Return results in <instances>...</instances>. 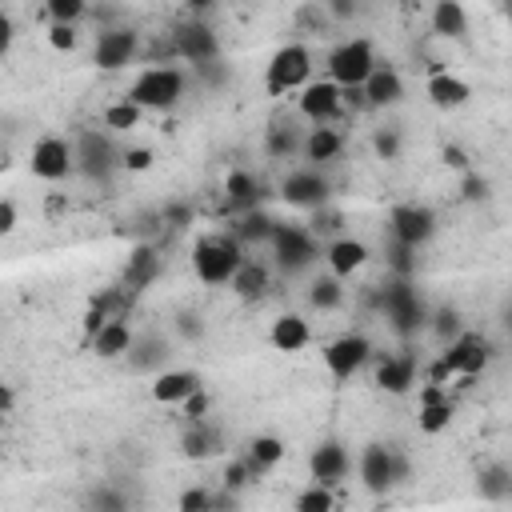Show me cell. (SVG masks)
Here are the masks:
<instances>
[{
  "label": "cell",
  "instance_id": "1",
  "mask_svg": "<svg viewBox=\"0 0 512 512\" xmlns=\"http://www.w3.org/2000/svg\"><path fill=\"white\" fill-rule=\"evenodd\" d=\"M188 88V72L176 64H148L124 92V100H132L140 112H172L180 104Z\"/></svg>",
  "mask_w": 512,
  "mask_h": 512
},
{
  "label": "cell",
  "instance_id": "2",
  "mask_svg": "<svg viewBox=\"0 0 512 512\" xmlns=\"http://www.w3.org/2000/svg\"><path fill=\"white\" fill-rule=\"evenodd\" d=\"M244 244L232 236V232H212V236H200L192 244V272L200 284H232V276L240 272L244 264Z\"/></svg>",
  "mask_w": 512,
  "mask_h": 512
},
{
  "label": "cell",
  "instance_id": "3",
  "mask_svg": "<svg viewBox=\"0 0 512 512\" xmlns=\"http://www.w3.org/2000/svg\"><path fill=\"white\" fill-rule=\"evenodd\" d=\"M376 308H380V316L388 320V328L400 336V340H412L420 328H428V320H432V312L424 308V300H420V292H416V284L412 280H388L384 288H376Z\"/></svg>",
  "mask_w": 512,
  "mask_h": 512
},
{
  "label": "cell",
  "instance_id": "4",
  "mask_svg": "<svg viewBox=\"0 0 512 512\" xmlns=\"http://www.w3.org/2000/svg\"><path fill=\"white\" fill-rule=\"evenodd\" d=\"M324 64H328V80H336L340 88H364L380 60H376L372 40L352 36V40H340V44L328 52Z\"/></svg>",
  "mask_w": 512,
  "mask_h": 512
},
{
  "label": "cell",
  "instance_id": "5",
  "mask_svg": "<svg viewBox=\"0 0 512 512\" xmlns=\"http://www.w3.org/2000/svg\"><path fill=\"white\" fill-rule=\"evenodd\" d=\"M312 84V52L308 44H280L268 60V72H264V88L272 96H288V92H304Z\"/></svg>",
  "mask_w": 512,
  "mask_h": 512
},
{
  "label": "cell",
  "instance_id": "6",
  "mask_svg": "<svg viewBox=\"0 0 512 512\" xmlns=\"http://www.w3.org/2000/svg\"><path fill=\"white\" fill-rule=\"evenodd\" d=\"M140 56V32L128 28V24H104L96 32V44H92V64L100 72H120L128 64H136Z\"/></svg>",
  "mask_w": 512,
  "mask_h": 512
},
{
  "label": "cell",
  "instance_id": "7",
  "mask_svg": "<svg viewBox=\"0 0 512 512\" xmlns=\"http://www.w3.org/2000/svg\"><path fill=\"white\" fill-rule=\"evenodd\" d=\"M28 168L36 180L44 184H60L76 172V144L64 140V136H40L32 144V156H28Z\"/></svg>",
  "mask_w": 512,
  "mask_h": 512
},
{
  "label": "cell",
  "instance_id": "8",
  "mask_svg": "<svg viewBox=\"0 0 512 512\" xmlns=\"http://www.w3.org/2000/svg\"><path fill=\"white\" fill-rule=\"evenodd\" d=\"M272 252H276V264L292 276V272H304L308 264H316V256H320V240H316L304 224H276Z\"/></svg>",
  "mask_w": 512,
  "mask_h": 512
},
{
  "label": "cell",
  "instance_id": "9",
  "mask_svg": "<svg viewBox=\"0 0 512 512\" xmlns=\"http://www.w3.org/2000/svg\"><path fill=\"white\" fill-rule=\"evenodd\" d=\"M172 52H176V60L200 68V64L220 60V36L204 20H184L180 28H172Z\"/></svg>",
  "mask_w": 512,
  "mask_h": 512
},
{
  "label": "cell",
  "instance_id": "10",
  "mask_svg": "<svg viewBox=\"0 0 512 512\" xmlns=\"http://www.w3.org/2000/svg\"><path fill=\"white\" fill-rule=\"evenodd\" d=\"M72 144H76V172H84L88 180H108L120 168V152L112 148V140L104 132L84 128Z\"/></svg>",
  "mask_w": 512,
  "mask_h": 512
},
{
  "label": "cell",
  "instance_id": "11",
  "mask_svg": "<svg viewBox=\"0 0 512 512\" xmlns=\"http://www.w3.org/2000/svg\"><path fill=\"white\" fill-rule=\"evenodd\" d=\"M328 196H332V184H328V176H324L320 168H292V172L284 176V184H280V200H284L288 208H308V212H316V208L328 204Z\"/></svg>",
  "mask_w": 512,
  "mask_h": 512
},
{
  "label": "cell",
  "instance_id": "12",
  "mask_svg": "<svg viewBox=\"0 0 512 512\" xmlns=\"http://www.w3.org/2000/svg\"><path fill=\"white\" fill-rule=\"evenodd\" d=\"M388 236H396L408 248H424L436 236V212L428 204H396L388 212Z\"/></svg>",
  "mask_w": 512,
  "mask_h": 512
},
{
  "label": "cell",
  "instance_id": "13",
  "mask_svg": "<svg viewBox=\"0 0 512 512\" xmlns=\"http://www.w3.org/2000/svg\"><path fill=\"white\" fill-rule=\"evenodd\" d=\"M372 360V344H368V336L364 332H344V336H336L332 344H324V368L332 372V380H352L364 364Z\"/></svg>",
  "mask_w": 512,
  "mask_h": 512
},
{
  "label": "cell",
  "instance_id": "14",
  "mask_svg": "<svg viewBox=\"0 0 512 512\" xmlns=\"http://www.w3.org/2000/svg\"><path fill=\"white\" fill-rule=\"evenodd\" d=\"M160 272H164L160 248H156V244H148V240H140V244H132V248H128V260H124V268H120V288L136 300L144 288H152V284L160 280Z\"/></svg>",
  "mask_w": 512,
  "mask_h": 512
},
{
  "label": "cell",
  "instance_id": "15",
  "mask_svg": "<svg viewBox=\"0 0 512 512\" xmlns=\"http://www.w3.org/2000/svg\"><path fill=\"white\" fill-rule=\"evenodd\" d=\"M296 108H300L304 120H312V128H320V124H328L344 112V88L336 80H312L296 96Z\"/></svg>",
  "mask_w": 512,
  "mask_h": 512
},
{
  "label": "cell",
  "instance_id": "16",
  "mask_svg": "<svg viewBox=\"0 0 512 512\" xmlns=\"http://www.w3.org/2000/svg\"><path fill=\"white\" fill-rule=\"evenodd\" d=\"M356 472H360L364 492H372V496L392 492L396 488V448H388V444H364Z\"/></svg>",
  "mask_w": 512,
  "mask_h": 512
},
{
  "label": "cell",
  "instance_id": "17",
  "mask_svg": "<svg viewBox=\"0 0 512 512\" xmlns=\"http://www.w3.org/2000/svg\"><path fill=\"white\" fill-rule=\"evenodd\" d=\"M416 356L412 348H400V352H388L376 360V388H384L388 396H404L416 388Z\"/></svg>",
  "mask_w": 512,
  "mask_h": 512
},
{
  "label": "cell",
  "instance_id": "18",
  "mask_svg": "<svg viewBox=\"0 0 512 512\" xmlns=\"http://www.w3.org/2000/svg\"><path fill=\"white\" fill-rule=\"evenodd\" d=\"M348 468H352V460H348V448L340 440H320L308 456L312 484H324V488H336L348 476Z\"/></svg>",
  "mask_w": 512,
  "mask_h": 512
},
{
  "label": "cell",
  "instance_id": "19",
  "mask_svg": "<svg viewBox=\"0 0 512 512\" xmlns=\"http://www.w3.org/2000/svg\"><path fill=\"white\" fill-rule=\"evenodd\" d=\"M480 344H484V336H476V332H464L460 340H452V344L432 360V368H428V384H440V388H444L448 380H456Z\"/></svg>",
  "mask_w": 512,
  "mask_h": 512
},
{
  "label": "cell",
  "instance_id": "20",
  "mask_svg": "<svg viewBox=\"0 0 512 512\" xmlns=\"http://www.w3.org/2000/svg\"><path fill=\"white\" fill-rule=\"evenodd\" d=\"M260 196H264V184L252 172H244V168H232L228 172V180H224V212L248 216V212L260 208Z\"/></svg>",
  "mask_w": 512,
  "mask_h": 512
},
{
  "label": "cell",
  "instance_id": "21",
  "mask_svg": "<svg viewBox=\"0 0 512 512\" xmlns=\"http://www.w3.org/2000/svg\"><path fill=\"white\" fill-rule=\"evenodd\" d=\"M200 388H204V380H200L192 368H168V372H160V376L152 380L148 396H152L156 404H184V400H192Z\"/></svg>",
  "mask_w": 512,
  "mask_h": 512
},
{
  "label": "cell",
  "instance_id": "22",
  "mask_svg": "<svg viewBox=\"0 0 512 512\" xmlns=\"http://www.w3.org/2000/svg\"><path fill=\"white\" fill-rule=\"evenodd\" d=\"M324 264H328V272L336 280H348L352 272H360L368 264V244L364 240H352V236H336L324 248Z\"/></svg>",
  "mask_w": 512,
  "mask_h": 512
},
{
  "label": "cell",
  "instance_id": "23",
  "mask_svg": "<svg viewBox=\"0 0 512 512\" xmlns=\"http://www.w3.org/2000/svg\"><path fill=\"white\" fill-rule=\"evenodd\" d=\"M180 452L188 460H212L224 452V432L212 424V420H192L180 436Z\"/></svg>",
  "mask_w": 512,
  "mask_h": 512
},
{
  "label": "cell",
  "instance_id": "24",
  "mask_svg": "<svg viewBox=\"0 0 512 512\" xmlns=\"http://www.w3.org/2000/svg\"><path fill=\"white\" fill-rule=\"evenodd\" d=\"M168 356H172L168 340L156 336V332H144V336H136V344H132V352H128L124 360H128L132 372H152V376H160V372H168V368H164Z\"/></svg>",
  "mask_w": 512,
  "mask_h": 512
},
{
  "label": "cell",
  "instance_id": "25",
  "mask_svg": "<svg viewBox=\"0 0 512 512\" xmlns=\"http://www.w3.org/2000/svg\"><path fill=\"white\" fill-rule=\"evenodd\" d=\"M364 100H368V108H392V104H400V100H404V80H400V72H396L392 64H376V72H372L368 84H364Z\"/></svg>",
  "mask_w": 512,
  "mask_h": 512
},
{
  "label": "cell",
  "instance_id": "26",
  "mask_svg": "<svg viewBox=\"0 0 512 512\" xmlns=\"http://www.w3.org/2000/svg\"><path fill=\"white\" fill-rule=\"evenodd\" d=\"M268 340H272V348H276V352H300V348H308L312 328H308V320H304L300 312H284V316H276V320H272Z\"/></svg>",
  "mask_w": 512,
  "mask_h": 512
},
{
  "label": "cell",
  "instance_id": "27",
  "mask_svg": "<svg viewBox=\"0 0 512 512\" xmlns=\"http://www.w3.org/2000/svg\"><path fill=\"white\" fill-rule=\"evenodd\" d=\"M132 344H136V332L128 328V320H112V324H104V328L88 340V348H92L100 360H120V356L132 352Z\"/></svg>",
  "mask_w": 512,
  "mask_h": 512
},
{
  "label": "cell",
  "instance_id": "28",
  "mask_svg": "<svg viewBox=\"0 0 512 512\" xmlns=\"http://www.w3.org/2000/svg\"><path fill=\"white\" fill-rule=\"evenodd\" d=\"M424 92H428V100H432L436 108H460V104H468V96H472V88H468L460 76H452L448 68H436V72L428 76Z\"/></svg>",
  "mask_w": 512,
  "mask_h": 512
},
{
  "label": "cell",
  "instance_id": "29",
  "mask_svg": "<svg viewBox=\"0 0 512 512\" xmlns=\"http://www.w3.org/2000/svg\"><path fill=\"white\" fill-rule=\"evenodd\" d=\"M340 152H344V136L336 128H328V124L308 128V136H304V160H308V168H320V164L336 160Z\"/></svg>",
  "mask_w": 512,
  "mask_h": 512
},
{
  "label": "cell",
  "instance_id": "30",
  "mask_svg": "<svg viewBox=\"0 0 512 512\" xmlns=\"http://www.w3.org/2000/svg\"><path fill=\"white\" fill-rule=\"evenodd\" d=\"M428 20H432L436 36H448V40H464L468 36V12H464L460 0H440Z\"/></svg>",
  "mask_w": 512,
  "mask_h": 512
},
{
  "label": "cell",
  "instance_id": "31",
  "mask_svg": "<svg viewBox=\"0 0 512 512\" xmlns=\"http://www.w3.org/2000/svg\"><path fill=\"white\" fill-rule=\"evenodd\" d=\"M476 492L488 500V504H500L512 496V468L508 464H484L476 472Z\"/></svg>",
  "mask_w": 512,
  "mask_h": 512
},
{
  "label": "cell",
  "instance_id": "32",
  "mask_svg": "<svg viewBox=\"0 0 512 512\" xmlns=\"http://www.w3.org/2000/svg\"><path fill=\"white\" fill-rule=\"evenodd\" d=\"M228 288H232L240 300H248V304H252V300H260V296L268 292V268H264V264H256V260H244Z\"/></svg>",
  "mask_w": 512,
  "mask_h": 512
},
{
  "label": "cell",
  "instance_id": "33",
  "mask_svg": "<svg viewBox=\"0 0 512 512\" xmlns=\"http://www.w3.org/2000/svg\"><path fill=\"white\" fill-rule=\"evenodd\" d=\"M244 456H248V464L264 476L268 468H276L280 460H284V440L280 436H272V432H264V436H252V444L244 448Z\"/></svg>",
  "mask_w": 512,
  "mask_h": 512
},
{
  "label": "cell",
  "instance_id": "34",
  "mask_svg": "<svg viewBox=\"0 0 512 512\" xmlns=\"http://www.w3.org/2000/svg\"><path fill=\"white\" fill-rule=\"evenodd\" d=\"M232 236H236L240 244H260V240H268V244H272V236H276V220H272L264 208H256V212H248V216H240V220H236Z\"/></svg>",
  "mask_w": 512,
  "mask_h": 512
},
{
  "label": "cell",
  "instance_id": "35",
  "mask_svg": "<svg viewBox=\"0 0 512 512\" xmlns=\"http://www.w3.org/2000/svg\"><path fill=\"white\" fill-rule=\"evenodd\" d=\"M308 304L320 308V312H336V308L344 304V280H336L332 272H328V276H316V280L308 284Z\"/></svg>",
  "mask_w": 512,
  "mask_h": 512
},
{
  "label": "cell",
  "instance_id": "36",
  "mask_svg": "<svg viewBox=\"0 0 512 512\" xmlns=\"http://www.w3.org/2000/svg\"><path fill=\"white\" fill-rule=\"evenodd\" d=\"M264 152L272 156V160H292L296 152H304V136L288 124H276V128H268V140H264Z\"/></svg>",
  "mask_w": 512,
  "mask_h": 512
},
{
  "label": "cell",
  "instance_id": "37",
  "mask_svg": "<svg viewBox=\"0 0 512 512\" xmlns=\"http://www.w3.org/2000/svg\"><path fill=\"white\" fill-rule=\"evenodd\" d=\"M452 416H456V404L444 396V400L420 404V412H416V424H420V432H424V436H440V432L452 424Z\"/></svg>",
  "mask_w": 512,
  "mask_h": 512
},
{
  "label": "cell",
  "instance_id": "38",
  "mask_svg": "<svg viewBox=\"0 0 512 512\" xmlns=\"http://www.w3.org/2000/svg\"><path fill=\"white\" fill-rule=\"evenodd\" d=\"M384 264H388V272H392L396 280H412V276H416V248H408V244H400L396 236H388V244H384Z\"/></svg>",
  "mask_w": 512,
  "mask_h": 512
},
{
  "label": "cell",
  "instance_id": "39",
  "mask_svg": "<svg viewBox=\"0 0 512 512\" xmlns=\"http://www.w3.org/2000/svg\"><path fill=\"white\" fill-rule=\"evenodd\" d=\"M428 328H432V336L448 348L452 340H460L464 336V320H460V312L452 308V304H444V308H436L432 312V320H428Z\"/></svg>",
  "mask_w": 512,
  "mask_h": 512
},
{
  "label": "cell",
  "instance_id": "40",
  "mask_svg": "<svg viewBox=\"0 0 512 512\" xmlns=\"http://www.w3.org/2000/svg\"><path fill=\"white\" fill-rule=\"evenodd\" d=\"M260 480V472L248 464V456H236V460H228L224 464V480H220V488H228V492H244V488H252Z\"/></svg>",
  "mask_w": 512,
  "mask_h": 512
},
{
  "label": "cell",
  "instance_id": "41",
  "mask_svg": "<svg viewBox=\"0 0 512 512\" xmlns=\"http://www.w3.org/2000/svg\"><path fill=\"white\" fill-rule=\"evenodd\" d=\"M140 116H144V112H140L132 100H124V96H120L116 104H108V108H104V124H108V128H116V132H132V128L140 124Z\"/></svg>",
  "mask_w": 512,
  "mask_h": 512
},
{
  "label": "cell",
  "instance_id": "42",
  "mask_svg": "<svg viewBox=\"0 0 512 512\" xmlns=\"http://www.w3.org/2000/svg\"><path fill=\"white\" fill-rule=\"evenodd\" d=\"M88 512H128V500L116 484H96L88 492Z\"/></svg>",
  "mask_w": 512,
  "mask_h": 512
},
{
  "label": "cell",
  "instance_id": "43",
  "mask_svg": "<svg viewBox=\"0 0 512 512\" xmlns=\"http://www.w3.org/2000/svg\"><path fill=\"white\" fill-rule=\"evenodd\" d=\"M192 216H196V208H192L188 200H168V204H160V212H156V220H160L168 232H184V228L192 224Z\"/></svg>",
  "mask_w": 512,
  "mask_h": 512
},
{
  "label": "cell",
  "instance_id": "44",
  "mask_svg": "<svg viewBox=\"0 0 512 512\" xmlns=\"http://www.w3.org/2000/svg\"><path fill=\"white\" fill-rule=\"evenodd\" d=\"M332 508H336V500H332V488H324V484H308L292 504V512H332Z\"/></svg>",
  "mask_w": 512,
  "mask_h": 512
},
{
  "label": "cell",
  "instance_id": "45",
  "mask_svg": "<svg viewBox=\"0 0 512 512\" xmlns=\"http://www.w3.org/2000/svg\"><path fill=\"white\" fill-rule=\"evenodd\" d=\"M44 12H48L52 24H72V28H76V20L88 16V4H84V0H48Z\"/></svg>",
  "mask_w": 512,
  "mask_h": 512
},
{
  "label": "cell",
  "instance_id": "46",
  "mask_svg": "<svg viewBox=\"0 0 512 512\" xmlns=\"http://www.w3.org/2000/svg\"><path fill=\"white\" fill-rule=\"evenodd\" d=\"M340 224H344V216H340L336 208H328V204H324V208H316V212H312L308 232H312V236H332V232H340Z\"/></svg>",
  "mask_w": 512,
  "mask_h": 512
},
{
  "label": "cell",
  "instance_id": "47",
  "mask_svg": "<svg viewBox=\"0 0 512 512\" xmlns=\"http://www.w3.org/2000/svg\"><path fill=\"white\" fill-rule=\"evenodd\" d=\"M372 148L380 160H396L400 156V128H376L372 132Z\"/></svg>",
  "mask_w": 512,
  "mask_h": 512
},
{
  "label": "cell",
  "instance_id": "48",
  "mask_svg": "<svg viewBox=\"0 0 512 512\" xmlns=\"http://www.w3.org/2000/svg\"><path fill=\"white\" fill-rule=\"evenodd\" d=\"M212 496H216V492H208V488L196 484V488H184V492H180L176 508H180V512H212Z\"/></svg>",
  "mask_w": 512,
  "mask_h": 512
},
{
  "label": "cell",
  "instance_id": "49",
  "mask_svg": "<svg viewBox=\"0 0 512 512\" xmlns=\"http://www.w3.org/2000/svg\"><path fill=\"white\" fill-rule=\"evenodd\" d=\"M152 148H144V144H132V148H124L120 152V168H128V172H148L152 168Z\"/></svg>",
  "mask_w": 512,
  "mask_h": 512
},
{
  "label": "cell",
  "instance_id": "50",
  "mask_svg": "<svg viewBox=\"0 0 512 512\" xmlns=\"http://www.w3.org/2000/svg\"><path fill=\"white\" fill-rule=\"evenodd\" d=\"M208 88H224L228 84V64H224V56L220 60H212V64H200V68H192Z\"/></svg>",
  "mask_w": 512,
  "mask_h": 512
},
{
  "label": "cell",
  "instance_id": "51",
  "mask_svg": "<svg viewBox=\"0 0 512 512\" xmlns=\"http://www.w3.org/2000/svg\"><path fill=\"white\" fill-rule=\"evenodd\" d=\"M48 44L56 52H72L76 48V28L72 24H48Z\"/></svg>",
  "mask_w": 512,
  "mask_h": 512
},
{
  "label": "cell",
  "instance_id": "52",
  "mask_svg": "<svg viewBox=\"0 0 512 512\" xmlns=\"http://www.w3.org/2000/svg\"><path fill=\"white\" fill-rule=\"evenodd\" d=\"M460 196H464L468 204L488 200V180H484V176H476V172H464V180H460Z\"/></svg>",
  "mask_w": 512,
  "mask_h": 512
},
{
  "label": "cell",
  "instance_id": "53",
  "mask_svg": "<svg viewBox=\"0 0 512 512\" xmlns=\"http://www.w3.org/2000/svg\"><path fill=\"white\" fill-rule=\"evenodd\" d=\"M176 328H180L184 340H200V336H204V320H200V312H180V316H176Z\"/></svg>",
  "mask_w": 512,
  "mask_h": 512
},
{
  "label": "cell",
  "instance_id": "54",
  "mask_svg": "<svg viewBox=\"0 0 512 512\" xmlns=\"http://www.w3.org/2000/svg\"><path fill=\"white\" fill-rule=\"evenodd\" d=\"M208 404H212V400H208V392L200 388V392H196L192 400H184L180 408H184V416H188V424H192V420H208Z\"/></svg>",
  "mask_w": 512,
  "mask_h": 512
},
{
  "label": "cell",
  "instance_id": "55",
  "mask_svg": "<svg viewBox=\"0 0 512 512\" xmlns=\"http://www.w3.org/2000/svg\"><path fill=\"white\" fill-rule=\"evenodd\" d=\"M440 156H444V164H448V168H456L460 176H464V172H472V168H468V152H464L460 144H444V152H440Z\"/></svg>",
  "mask_w": 512,
  "mask_h": 512
},
{
  "label": "cell",
  "instance_id": "56",
  "mask_svg": "<svg viewBox=\"0 0 512 512\" xmlns=\"http://www.w3.org/2000/svg\"><path fill=\"white\" fill-rule=\"evenodd\" d=\"M16 232V200L4 196L0 200V236H12Z\"/></svg>",
  "mask_w": 512,
  "mask_h": 512
},
{
  "label": "cell",
  "instance_id": "57",
  "mask_svg": "<svg viewBox=\"0 0 512 512\" xmlns=\"http://www.w3.org/2000/svg\"><path fill=\"white\" fill-rule=\"evenodd\" d=\"M212 512H236V492L220 488V492L212 496Z\"/></svg>",
  "mask_w": 512,
  "mask_h": 512
},
{
  "label": "cell",
  "instance_id": "58",
  "mask_svg": "<svg viewBox=\"0 0 512 512\" xmlns=\"http://www.w3.org/2000/svg\"><path fill=\"white\" fill-rule=\"evenodd\" d=\"M324 12H328V16L348 20V16H356V4H324Z\"/></svg>",
  "mask_w": 512,
  "mask_h": 512
},
{
  "label": "cell",
  "instance_id": "59",
  "mask_svg": "<svg viewBox=\"0 0 512 512\" xmlns=\"http://www.w3.org/2000/svg\"><path fill=\"white\" fill-rule=\"evenodd\" d=\"M12 400H16V392H12V384H4V388H0V408H4V416H12Z\"/></svg>",
  "mask_w": 512,
  "mask_h": 512
},
{
  "label": "cell",
  "instance_id": "60",
  "mask_svg": "<svg viewBox=\"0 0 512 512\" xmlns=\"http://www.w3.org/2000/svg\"><path fill=\"white\" fill-rule=\"evenodd\" d=\"M408 472H412V468H408V456H404V452H396V484H404V480H408Z\"/></svg>",
  "mask_w": 512,
  "mask_h": 512
},
{
  "label": "cell",
  "instance_id": "61",
  "mask_svg": "<svg viewBox=\"0 0 512 512\" xmlns=\"http://www.w3.org/2000/svg\"><path fill=\"white\" fill-rule=\"evenodd\" d=\"M504 324H508V332H512V304H508V312H504Z\"/></svg>",
  "mask_w": 512,
  "mask_h": 512
}]
</instances>
